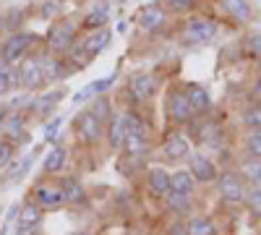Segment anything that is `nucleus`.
<instances>
[{"mask_svg": "<svg viewBox=\"0 0 261 235\" xmlns=\"http://www.w3.org/2000/svg\"><path fill=\"white\" fill-rule=\"evenodd\" d=\"M47 50L55 53V55H65V53H71L76 45H79V29L71 18H58L53 21V27L47 29Z\"/></svg>", "mask_w": 261, "mask_h": 235, "instance_id": "f257e3e1", "label": "nucleus"}, {"mask_svg": "<svg viewBox=\"0 0 261 235\" xmlns=\"http://www.w3.org/2000/svg\"><path fill=\"white\" fill-rule=\"evenodd\" d=\"M39 42V37L34 32H11L3 42H0V58L6 63H21L24 58H29V50Z\"/></svg>", "mask_w": 261, "mask_h": 235, "instance_id": "f03ea898", "label": "nucleus"}, {"mask_svg": "<svg viewBox=\"0 0 261 235\" xmlns=\"http://www.w3.org/2000/svg\"><path fill=\"white\" fill-rule=\"evenodd\" d=\"M214 34H217V21L206 16H191L180 27V39L186 45H206L209 39H214Z\"/></svg>", "mask_w": 261, "mask_h": 235, "instance_id": "7ed1b4c3", "label": "nucleus"}, {"mask_svg": "<svg viewBox=\"0 0 261 235\" xmlns=\"http://www.w3.org/2000/svg\"><path fill=\"white\" fill-rule=\"evenodd\" d=\"M16 76H18V87L24 89H39L45 84V68H42V58H24L16 68Z\"/></svg>", "mask_w": 261, "mask_h": 235, "instance_id": "20e7f679", "label": "nucleus"}, {"mask_svg": "<svg viewBox=\"0 0 261 235\" xmlns=\"http://www.w3.org/2000/svg\"><path fill=\"white\" fill-rule=\"evenodd\" d=\"M73 128H76V134H79V139H81L84 144H97V141L102 139V134H105V123H102L99 118H94L92 110L79 113Z\"/></svg>", "mask_w": 261, "mask_h": 235, "instance_id": "39448f33", "label": "nucleus"}, {"mask_svg": "<svg viewBox=\"0 0 261 235\" xmlns=\"http://www.w3.org/2000/svg\"><path fill=\"white\" fill-rule=\"evenodd\" d=\"M165 110H167V118H170L172 123H178V125H186V123H191V118H193V110H191L188 97H186L183 89H170L167 102H165Z\"/></svg>", "mask_w": 261, "mask_h": 235, "instance_id": "423d86ee", "label": "nucleus"}, {"mask_svg": "<svg viewBox=\"0 0 261 235\" xmlns=\"http://www.w3.org/2000/svg\"><path fill=\"white\" fill-rule=\"evenodd\" d=\"M157 92V79L151 73H130L128 76V94L134 97L136 102H149Z\"/></svg>", "mask_w": 261, "mask_h": 235, "instance_id": "0eeeda50", "label": "nucleus"}, {"mask_svg": "<svg viewBox=\"0 0 261 235\" xmlns=\"http://www.w3.org/2000/svg\"><path fill=\"white\" fill-rule=\"evenodd\" d=\"M34 204H39L42 209H55V206L65 204L63 186L60 183H39L34 188Z\"/></svg>", "mask_w": 261, "mask_h": 235, "instance_id": "6e6552de", "label": "nucleus"}, {"mask_svg": "<svg viewBox=\"0 0 261 235\" xmlns=\"http://www.w3.org/2000/svg\"><path fill=\"white\" fill-rule=\"evenodd\" d=\"M136 21H139V27H141V29H146V32H157V29H162V27H165V21H167V11H165V6L149 3V6H144V8L139 11Z\"/></svg>", "mask_w": 261, "mask_h": 235, "instance_id": "1a4fd4ad", "label": "nucleus"}, {"mask_svg": "<svg viewBox=\"0 0 261 235\" xmlns=\"http://www.w3.org/2000/svg\"><path fill=\"white\" fill-rule=\"evenodd\" d=\"M220 196L230 204H238L246 199V191H243V180H241V173H225L220 178Z\"/></svg>", "mask_w": 261, "mask_h": 235, "instance_id": "9d476101", "label": "nucleus"}, {"mask_svg": "<svg viewBox=\"0 0 261 235\" xmlns=\"http://www.w3.org/2000/svg\"><path fill=\"white\" fill-rule=\"evenodd\" d=\"M39 222H42V206L34 204V201L24 204V206H21V212H18V220H16L18 235H32Z\"/></svg>", "mask_w": 261, "mask_h": 235, "instance_id": "9b49d317", "label": "nucleus"}, {"mask_svg": "<svg viewBox=\"0 0 261 235\" xmlns=\"http://www.w3.org/2000/svg\"><path fill=\"white\" fill-rule=\"evenodd\" d=\"M110 39H113V32L107 29V27H102V29H94V32H89L86 34L79 45L86 50V55H92V58H97L107 45H110Z\"/></svg>", "mask_w": 261, "mask_h": 235, "instance_id": "f8f14e48", "label": "nucleus"}, {"mask_svg": "<svg viewBox=\"0 0 261 235\" xmlns=\"http://www.w3.org/2000/svg\"><path fill=\"white\" fill-rule=\"evenodd\" d=\"M188 170H191V175L196 178V183H212L217 178V167L204 154H193L188 160Z\"/></svg>", "mask_w": 261, "mask_h": 235, "instance_id": "ddd939ff", "label": "nucleus"}, {"mask_svg": "<svg viewBox=\"0 0 261 235\" xmlns=\"http://www.w3.org/2000/svg\"><path fill=\"white\" fill-rule=\"evenodd\" d=\"M125 136H128V128H125V115L113 113V118L107 120V144H110V149H123Z\"/></svg>", "mask_w": 261, "mask_h": 235, "instance_id": "4468645a", "label": "nucleus"}, {"mask_svg": "<svg viewBox=\"0 0 261 235\" xmlns=\"http://www.w3.org/2000/svg\"><path fill=\"white\" fill-rule=\"evenodd\" d=\"M162 152H165L167 160H175V162H178V160H186V157L191 154V144H188V139H186L183 134H172V136L165 139Z\"/></svg>", "mask_w": 261, "mask_h": 235, "instance_id": "2eb2a0df", "label": "nucleus"}, {"mask_svg": "<svg viewBox=\"0 0 261 235\" xmlns=\"http://www.w3.org/2000/svg\"><path fill=\"white\" fill-rule=\"evenodd\" d=\"M183 92H186V97H188V105H191V110H193V113H206V110L212 108V97H209V92H206L204 87H199L196 81H191Z\"/></svg>", "mask_w": 261, "mask_h": 235, "instance_id": "dca6fc26", "label": "nucleus"}, {"mask_svg": "<svg viewBox=\"0 0 261 235\" xmlns=\"http://www.w3.org/2000/svg\"><path fill=\"white\" fill-rule=\"evenodd\" d=\"M220 6L230 18L238 21V24H248V21L253 18V11H251V6L246 3V0H220Z\"/></svg>", "mask_w": 261, "mask_h": 235, "instance_id": "f3484780", "label": "nucleus"}, {"mask_svg": "<svg viewBox=\"0 0 261 235\" xmlns=\"http://www.w3.org/2000/svg\"><path fill=\"white\" fill-rule=\"evenodd\" d=\"M146 180H149L151 194H157V196H167L170 194V173H165L162 167H151Z\"/></svg>", "mask_w": 261, "mask_h": 235, "instance_id": "a211bd4d", "label": "nucleus"}, {"mask_svg": "<svg viewBox=\"0 0 261 235\" xmlns=\"http://www.w3.org/2000/svg\"><path fill=\"white\" fill-rule=\"evenodd\" d=\"M123 149L128 152V157H136V160L144 157V154L149 152V139H146V134H128Z\"/></svg>", "mask_w": 261, "mask_h": 235, "instance_id": "6ab92c4d", "label": "nucleus"}, {"mask_svg": "<svg viewBox=\"0 0 261 235\" xmlns=\"http://www.w3.org/2000/svg\"><path fill=\"white\" fill-rule=\"evenodd\" d=\"M196 188V178L191 175V170H178L170 175V191H180V194H193Z\"/></svg>", "mask_w": 261, "mask_h": 235, "instance_id": "aec40b11", "label": "nucleus"}, {"mask_svg": "<svg viewBox=\"0 0 261 235\" xmlns=\"http://www.w3.org/2000/svg\"><path fill=\"white\" fill-rule=\"evenodd\" d=\"M63 196H65V204H81L84 201V186H81V180H76V178H63Z\"/></svg>", "mask_w": 261, "mask_h": 235, "instance_id": "412c9836", "label": "nucleus"}, {"mask_svg": "<svg viewBox=\"0 0 261 235\" xmlns=\"http://www.w3.org/2000/svg\"><path fill=\"white\" fill-rule=\"evenodd\" d=\"M65 157H68V152H65L60 144H55L50 152L45 154V162H42V167H45L47 173H58V170H63V165H65Z\"/></svg>", "mask_w": 261, "mask_h": 235, "instance_id": "4be33fe9", "label": "nucleus"}, {"mask_svg": "<svg viewBox=\"0 0 261 235\" xmlns=\"http://www.w3.org/2000/svg\"><path fill=\"white\" fill-rule=\"evenodd\" d=\"M107 8L105 6H97V8H92L89 13L84 16V29H89V32H94V29H102V27H107Z\"/></svg>", "mask_w": 261, "mask_h": 235, "instance_id": "5701e85b", "label": "nucleus"}, {"mask_svg": "<svg viewBox=\"0 0 261 235\" xmlns=\"http://www.w3.org/2000/svg\"><path fill=\"white\" fill-rule=\"evenodd\" d=\"M186 235H217V230L206 217H191L186 222Z\"/></svg>", "mask_w": 261, "mask_h": 235, "instance_id": "b1692460", "label": "nucleus"}, {"mask_svg": "<svg viewBox=\"0 0 261 235\" xmlns=\"http://www.w3.org/2000/svg\"><path fill=\"white\" fill-rule=\"evenodd\" d=\"M241 178L253 183V186H261V160H256V157L246 160L241 165Z\"/></svg>", "mask_w": 261, "mask_h": 235, "instance_id": "393cba45", "label": "nucleus"}, {"mask_svg": "<svg viewBox=\"0 0 261 235\" xmlns=\"http://www.w3.org/2000/svg\"><path fill=\"white\" fill-rule=\"evenodd\" d=\"M63 58L68 60V66H71L73 71H81V68H86V66H89V63L94 60L92 55H86V50H84L81 45H76V47H73L71 53H65Z\"/></svg>", "mask_w": 261, "mask_h": 235, "instance_id": "a878e982", "label": "nucleus"}, {"mask_svg": "<svg viewBox=\"0 0 261 235\" xmlns=\"http://www.w3.org/2000/svg\"><path fill=\"white\" fill-rule=\"evenodd\" d=\"M92 113H94V118H99L102 123H107L113 118V108H110V99L107 97H94V105L89 108Z\"/></svg>", "mask_w": 261, "mask_h": 235, "instance_id": "bb28decb", "label": "nucleus"}, {"mask_svg": "<svg viewBox=\"0 0 261 235\" xmlns=\"http://www.w3.org/2000/svg\"><path fill=\"white\" fill-rule=\"evenodd\" d=\"M243 53H246L248 58H256V60L261 63V32H253V34L246 37V42H243Z\"/></svg>", "mask_w": 261, "mask_h": 235, "instance_id": "cd10ccee", "label": "nucleus"}, {"mask_svg": "<svg viewBox=\"0 0 261 235\" xmlns=\"http://www.w3.org/2000/svg\"><path fill=\"white\" fill-rule=\"evenodd\" d=\"M167 206L172 212H186L191 206V196L188 194H180V191H170V194H167Z\"/></svg>", "mask_w": 261, "mask_h": 235, "instance_id": "c85d7f7f", "label": "nucleus"}, {"mask_svg": "<svg viewBox=\"0 0 261 235\" xmlns=\"http://www.w3.org/2000/svg\"><path fill=\"white\" fill-rule=\"evenodd\" d=\"M167 13H191L196 8V0H162Z\"/></svg>", "mask_w": 261, "mask_h": 235, "instance_id": "c756f323", "label": "nucleus"}, {"mask_svg": "<svg viewBox=\"0 0 261 235\" xmlns=\"http://www.w3.org/2000/svg\"><path fill=\"white\" fill-rule=\"evenodd\" d=\"M246 206L253 217H261V186L251 188L248 194H246Z\"/></svg>", "mask_w": 261, "mask_h": 235, "instance_id": "7c9ffc66", "label": "nucleus"}, {"mask_svg": "<svg viewBox=\"0 0 261 235\" xmlns=\"http://www.w3.org/2000/svg\"><path fill=\"white\" fill-rule=\"evenodd\" d=\"M243 123L251 128V131H258V128H261V102H256L253 108H248V110H246Z\"/></svg>", "mask_w": 261, "mask_h": 235, "instance_id": "2f4dec72", "label": "nucleus"}, {"mask_svg": "<svg viewBox=\"0 0 261 235\" xmlns=\"http://www.w3.org/2000/svg\"><path fill=\"white\" fill-rule=\"evenodd\" d=\"M60 97H63L60 92H53V94H42V97L34 102V108H37L39 113H47L50 108H55V105L60 102Z\"/></svg>", "mask_w": 261, "mask_h": 235, "instance_id": "473e14b6", "label": "nucleus"}, {"mask_svg": "<svg viewBox=\"0 0 261 235\" xmlns=\"http://www.w3.org/2000/svg\"><path fill=\"white\" fill-rule=\"evenodd\" d=\"M6 131L11 134V139H16V136H21V134H24V118H21L18 113H13V115H8V120H6Z\"/></svg>", "mask_w": 261, "mask_h": 235, "instance_id": "72a5a7b5", "label": "nucleus"}, {"mask_svg": "<svg viewBox=\"0 0 261 235\" xmlns=\"http://www.w3.org/2000/svg\"><path fill=\"white\" fill-rule=\"evenodd\" d=\"M16 87H18V76H16V71H11V73L0 71V97L8 94V92L16 89Z\"/></svg>", "mask_w": 261, "mask_h": 235, "instance_id": "f704fd0d", "label": "nucleus"}, {"mask_svg": "<svg viewBox=\"0 0 261 235\" xmlns=\"http://www.w3.org/2000/svg\"><path fill=\"white\" fill-rule=\"evenodd\" d=\"M113 84H115V73H110V76H105V79H97V81H92V84H89V89L94 92V97H102L107 89L113 87Z\"/></svg>", "mask_w": 261, "mask_h": 235, "instance_id": "c9c22d12", "label": "nucleus"}, {"mask_svg": "<svg viewBox=\"0 0 261 235\" xmlns=\"http://www.w3.org/2000/svg\"><path fill=\"white\" fill-rule=\"evenodd\" d=\"M196 134H199L201 141L217 139V134H220V123H201V125H196Z\"/></svg>", "mask_w": 261, "mask_h": 235, "instance_id": "e433bc0d", "label": "nucleus"}, {"mask_svg": "<svg viewBox=\"0 0 261 235\" xmlns=\"http://www.w3.org/2000/svg\"><path fill=\"white\" fill-rule=\"evenodd\" d=\"M21 21H24V13H21V11H8V13H3V24H6V29H11V32H21V29H18Z\"/></svg>", "mask_w": 261, "mask_h": 235, "instance_id": "4c0bfd02", "label": "nucleus"}, {"mask_svg": "<svg viewBox=\"0 0 261 235\" xmlns=\"http://www.w3.org/2000/svg\"><path fill=\"white\" fill-rule=\"evenodd\" d=\"M125 128H128V134H146L144 120H141L139 115H134V113H128V115H125Z\"/></svg>", "mask_w": 261, "mask_h": 235, "instance_id": "58836bf2", "label": "nucleus"}, {"mask_svg": "<svg viewBox=\"0 0 261 235\" xmlns=\"http://www.w3.org/2000/svg\"><path fill=\"white\" fill-rule=\"evenodd\" d=\"M60 125H63V118H58V115H55V118H53V120H50V123L45 125V139H47V141L58 139V131H60Z\"/></svg>", "mask_w": 261, "mask_h": 235, "instance_id": "ea45409f", "label": "nucleus"}, {"mask_svg": "<svg viewBox=\"0 0 261 235\" xmlns=\"http://www.w3.org/2000/svg\"><path fill=\"white\" fill-rule=\"evenodd\" d=\"M11 157H13V144L0 139V167H6L11 162Z\"/></svg>", "mask_w": 261, "mask_h": 235, "instance_id": "a19ab883", "label": "nucleus"}, {"mask_svg": "<svg viewBox=\"0 0 261 235\" xmlns=\"http://www.w3.org/2000/svg\"><path fill=\"white\" fill-rule=\"evenodd\" d=\"M248 154L256 157V160H261V139H256L253 134L248 136Z\"/></svg>", "mask_w": 261, "mask_h": 235, "instance_id": "79ce46f5", "label": "nucleus"}, {"mask_svg": "<svg viewBox=\"0 0 261 235\" xmlns=\"http://www.w3.org/2000/svg\"><path fill=\"white\" fill-rule=\"evenodd\" d=\"M92 94H94V92H92L89 87H84L81 92L73 94V105H81V102H86V99H92Z\"/></svg>", "mask_w": 261, "mask_h": 235, "instance_id": "37998d69", "label": "nucleus"}, {"mask_svg": "<svg viewBox=\"0 0 261 235\" xmlns=\"http://www.w3.org/2000/svg\"><path fill=\"white\" fill-rule=\"evenodd\" d=\"M39 11H42L39 16H55V13H58L60 8H58V3H45V6H42Z\"/></svg>", "mask_w": 261, "mask_h": 235, "instance_id": "c03bdc74", "label": "nucleus"}, {"mask_svg": "<svg viewBox=\"0 0 261 235\" xmlns=\"http://www.w3.org/2000/svg\"><path fill=\"white\" fill-rule=\"evenodd\" d=\"M170 235H186V225H172Z\"/></svg>", "mask_w": 261, "mask_h": 235, "instance_id": "a18cd8bd", "label": "nucleus"}, {"mask_svg": "<svg viewBox=\"0 0 261 235\" xmlns=\"http://www.w3.org/2000/svg\"><path fill=\"white\" fill-rule=\"evenodd\" d=\"M253 136H256V139H261V128H258V131H253Z\"/></svg>", "mask_w": 261, "mask_h": 235, "instance_id": "49530a36", "label": "nucleus"}]
</instances>
